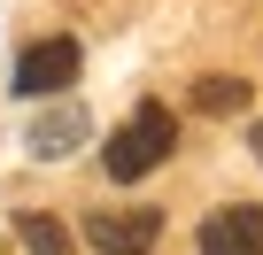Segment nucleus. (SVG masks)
<instances>
[{
  "instance_id": "obj_1",
  "label": "nucleus",
  "mask_w": 263,
  "mask_h": 255,
  "mask_svg": "<svg viewBox=\"0 0 263 255\" xmlns=\"http://www.w3.org/2000/svg\"><path fill=\"white\" fill-rule=\"evenodd\" d=\"M171 147H178V124H171V108L163 101H140L116 132H108V147H101V163H108V178H147L155 163H171Z\"/></svg>"
},
{
  "instance_id": "obj_2",
  "label": "nucleus",
  "mask_w": 263,
  "mask_h": 255,
  "mask_svg": "<svg viewBox=\"0 0 263 255\" xmlns=\"http://www.w3.org/2000/svg\"><path fill=\"white\" fill-rule=\"evenodd\" d=\"M201 255H263V201H224L201 217Z\"/></svg>"
},
{
  "instance_id": "obj_3",
  "label": "nucleus",
  "mask_w": 263,
  "mask_h": 255,
  "mask_svg": "<svg viewBox=\"0 0 263 255\" xmlns=\"http://www.w3.org/2000/svg\"><path fill=\"white\" fill-rule=\"evenodd\" d=\"M85 240H93L101 255H147V247L163 240V217H155V209H93V217H85Z\"/></svg>"
},
{
  "instance_id": "obj_4",
  "label": "nucleus",
  "mask_w": 263,
  "mask_h": 255,
  "mask_svg": "<svg viewBox=\"0 0 263 255\" xmlns=\"http://www.w3.org/2000/svg\"><path fill=\"white\" fill-rule=\"evenodd\" d=\"M70 77H78V39H39V47L16 54V93H24V101H47V93H62Z\"/></svg>"
},
{
  "instance_id": "obj_5",
  "label": "nucleus",
  "mask_w": 263,
  "mask_h": 255,
  "mask_svg": "<svg viewBox=\"0 0 263 255\" xmlns=\"http://www.w3.org/2000/svg\"><path fill=\"white\" fill-rule=\"evenodd\" d=\"M85 140V116L78 108H54V116H39V132H31V155H70Z\"/></svg>"
},
{
  "instance_id": "obj_6",
  "label": "nucleus",
  "mask_w": 263,
  "mask_h": 255,
  "mask_svg": "<svg viewBox=\"0 0 263 255\" xmlns=\"http://www.w3.org/2000/svg\"><path fill=\"white\" fill-rule=\"evenodd\" d=\"M16 232H24V247H31V255H78V240H70L54 217H39V209H24V217H16Z\"/></svg>"
},
{
  "instance_id": "obj_7",
  "label": "nucleus",
  "mask_w": 263,
  "mask_h": 255,
  "mask_svg": "<svg viewBox=\"0 0 263 255\" xmlns=\"http://www.w3.org/2000/svg\"><path fill=\"white\" fill-rule=\"evenodd\" d=\"M194 101H201L209 116H240V108H248V77H201Z\"/></svg>"
},
{
  "instance_id": "obj_8",
  "label": "nucleus",
  "mask_w": 263,
  "mask_h": 255,
  "mask_svg": "<svg viewBox=\"0 0 263 255\" xmlns=\"http://www.w3.org/2000/svg\"><path fill=\"white\" fill-rule=\"evenodd\" d=\"M255 155H263V124H255Z\"/></svg>"
}]
</instances>
